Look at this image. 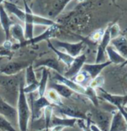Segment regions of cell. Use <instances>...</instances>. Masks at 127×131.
Listing matches in <instances>:
<instances>
[{
  "label": "cell",
  "mask_w": 127,
  "mask_h": 131,
  "mask_svg": "<svg viewBox=\"0 0 127 131\" xmlns=\"http://www.w3.org/2000/svg\"><path fill=\"white\" fill-rule=\"evenodd\" d=\"M111 2H112V4H117V1L116 0H111Z\"/></svg>",
  "instance_id": "38"
},
{
  "label": "cell",
  "mask_w": 127,
  "mask_h": 131,
  "mask_svg": "<svg viewBox=\"0 0 127 131\" xmlns=\"http://www.w3.org/2000/svg\"><path fill=\"white\" fill-rule=\"evenodd\" d=\"M86 58L87 57H86L85 54H80L79 56L74 57L72 63L64 73V77L70 79L74 78V77H76L82 70L84 64L86 63Z\"/></svg>",
  "instance_id": "9"
},
{
  "label": "cell",
  "mask_w": 127,
  "mask_h": 131,
  "mask_svg": "<svg viewBox=\"0 0 127 131\" xmlns=\"http://www.w3.org/2000/svg\"><path fill=\"white\" fill-rule=\"evenodd\" d=\"M77 119L76 118H67V117L57 116V115H52V121H51L50 128L55 126H58L62 128H73L77 123Z\"/></svg>",
  "instance_id": "16"
},
{
  "label": "cell",
  "mask_w": 127,
  "mask_h": 131,
  "mask_svg": "<svg viewBox=\"0 0 127 131\" xmlns=\"http://www.w3.org/2000/svg\"><path fill=\"white\" fill-rule=\"evenodd\" d=\"M109 29H110L111 37V39L116 38V37H119L121 35V30H120L119 25L117 23H114L111 25H109Z\"/></svg>",
  "instance_id": "30"
},
{
  "label": "cell",
  "mask_w": 127,
  "mask_h": 131,
  "mask_svg": "<svg viewBox=\"0 0 127 131\" xmlns=\"http://www.w3.org/2000/svg\"><path fill=\"white\" fill-rule=\"evenodd\" d=\"M31 62L21 61V62H9L5 65L3 66L0 70V72L4 75H15L21 72L23 70H25L30 64Z\"/></svg>",
  "instance_id": "10"
},
{
  "label": "cell",
  "mask_w": 127,
  "mask_h": 131,
  "mask_svg": "<svg viewBox=\"0 0 127 131\" xmlns=\"http://www.w3.org/2000/svg\"><path fill=\"white\" fill-rule=\"evenodd\" d=\"M119 110L120 112H121V114L123 115V116H124V120H125V122H126V124H127V113L124 111V110H123V108H119Z\"/></svg>",
  "instance_id": "34"
},
{
  "label": "cell",
  "mask_w": 127,
  "mask_h": 131,
  "mask_svg": "<svg viewBox=\"0 0 127 131\" xmlns=\"http://www.w3.org/2000/svg\"><path fill=\"white\" fill-rule=\"evenodd\" d=\"M0 115L5 117L11 123H17V108L0 96Z\"/></svg>",
  "instance_id": "11"
},
{
  "label": "cell",
  "mask_w": 127,
  "mask_h": 131,
  "mask_svg": "<svg viewBox=\"0 0 127 131\" xmlns=\"http://www.w3.org/2000/svg\"><path fill=\"white\" fill-rule=\"evenodd\" d=\"M104 30H105V29H100V30H96V31L92 32L91 35V39L94 42H100L102 37H103Z\"/></svg>",
  "instance_id": "33"
},
{
  "label": "cell",
  "mask_w": 127,
  "mask_h": 131,
  "mask_svg": "<svg viewBox=\"0 0 127 131\" xmlns=\"http://www.w3.org/2000/svg\"><path fill=\"white\" fill-rule=\"evenodd\" d=\"M53 110H57L59 115H61L63 117L67 118H76V119H86L87 115H85L83 112H81L79 110L66 107V106H52Z\"/></svg>",
  "instance_id": "13"
},
{
  "label": "cell",
  "mask_w": 127,
  "mask_h": 131,
  "mask_svg": "<svg viewBox=\"0 0 127 131\" xmlns=\"http://www.w3.org/2000/svg\"><path fill=\"white\" fill-rule=\"evenodd\" d=\"M4 1H6V0H0V5H1V4H3V3Z\"/></svg>",
  "instance_id": "39"
},
{
  "label": "cell",
  "mask_w": 127,
  "mask_h": 131,
  "mask_svg": "<svg viewBox=\"0 0 127 131\" xmlns=\"http://www.w3.org/2000/svg\"><path fill=\"white\" fill-rule=\"evenodd\" d=\"M47 43H48L49 48H50L51 50H52V51L55 53L56 56L57 57V58H58L59 61L61 62V63H63L64 65L65 66V67L67 68V69H68L69 67H70L71 64L72 63L73 60H74V57H72V56H70V55L67 54L66 52L61 51V50H58L57 48L55 47L54 45H53L51 40H48Z\"/></svg>",
  "instance_id": "18"
},
{
  "label": "cell",
  "mask_w": 127,
  "mask_h": 131,
  "mask_svg": "<svg viewBox=\"0 0 127 131\" xmlns=\"http://www.w3.org/2000/svg\"><path fill=\"white\" fill-rule=\"evenodd\" d=\"M72 0H48L46 6V14L47 18L52 19L57 17L64 10L65 6Z\"/></svg>",
  "instance_id": "6"
},
{
  "label": "cell",
  "mask_w": 127,
  "mask_h": 131,
  "mask_svg": "<svg viewBox=\"0 0 127 131\" xmlns=\"http://www.w3.org/2000/svg\"><path fill=\"white\" fill-rule=\"evenodd\" d=\"M79 2H84V1H86V0H77Z\"/></svg>",
  "instance_id": "40"
},
{
  "label": "cell",
  "mask_w": 127,
  "mask_h": 131,
  "mask_svg": "<svg viewBox=\"0 0 127 131\" xmlns=\"http://www.w3.org/2000/svg\"><path fill=\"white\" fill-rule=\"evenodd\" d=\"M109 131H127V124L123 115L119 110L111 117Z\"/></svg>",
  "instance_id": "15"
},
{
  "label": "cell",
  "mask_w": 127,
  "mask_h": 131,
  "mask_svg": "<svg viewBox=\"0 0 127 131\" xmlns=\"http://www.w3.org/2000/svg\"><path fill=\"white\" fill-rule=\"evenodd\" d=\"M44 96L47 98V100L50 102L52 106L63 105L61 102V97H60V95L57 94L54 90H52V89H50V90H46L45 94H44Z\"/></svg>",
  "instance_id": "25"
},
{
  "label": "cell",
  "mask_w": 127,
  "mask_h": 131,
  "mask_svg": "<svg viewBox=\"0 0 127 131\" xmlns=\"http://www.w3.org/2000/svg\"><path fill=\"white\" fill-rule=\"evenodd\" d=\"M33 94H29L31 95V112H32V121L34 120H38L41 118L42 115H43L44 110L47 106L52 105L50 102L48 101L45 96H38L37 98L33 97Z\"/></svg>",
  "instance_id": "3"
},
{
  "label": "cell",
  "mask_w": 127,
  "mask_h": 131,
  "mask_svg": "<svg viewBox=\"0 0 127 131\" xmlns=\"http://www.w3.org/2000/svg\"><path fill=\"white\" fill-rule=\"evenodd\" d=\"M39 131H45V129H42V130H39Z\"/></svg>",
  "instance_id": "41"
},
{
  "label": "cell",
  "mask_w": 127,
  "mask_h": 131,
  "mask_svg": "<svg viewBox=\"0 0 127 131\" xmlns=\"http://www.w3.org/2000/svg\"><path fill=\"white\" fill-rule=\"evenodd\" d=\"M84 95H86L90 101L94 104V106L96 107H99V96H97V91H96V89L91 87V86H85L84 87Z\"/></svg>",
  "instance_id": "27"
},
{
  "label": "cell",
  "mask_w": 127,
  "mask_h": 131,
  "mask_svg": "<svg viewBox=\"0 0 127 131\" xmlns=\"http://www.w3.org/2000/svg\"><path fill=\"white\" fill-rule=\"evenodd\" d=\"M10 35L15 40L18 42V43H22L25 41L24 38V28L18 24H14L12 25L10 30Z\"/></svg>",
  "instance_id": "24"
},
{
  "label": "cell",
  "mask_w": 127,
  "mask_h": 131,
  "mask_svg": "<svg viewBox=\"0 0 127 131\" xmlns=\"http://www.w3.org/2000/svg\"><path fill=\"white\" fill-rule=\"evenodd\" d=\"M0 24H1V27L3 29L4 34H5L6 40H10V30L11 27L12 25V23L11 21L10 17H9L8 12L5 10L3 4L0 5Z\"/></svg>",
  "instance_id": "17"
},
{
  "label": "cell",
  "mask_w": 127,
  "mask_h": 131,
  "mask_svg": "<svg viewBox=\"0 0 127 131\" xmlns=\"http://www.w3.org/2000/svg\"><path fill=\"white\" fill-rule=\"evenodd\" d=\"M104 78L103 75H97V77H95L94 79H91L90 83H89V86L91 87L94 88V89H97V88H100L102 87L104 83Z\"/></svg>",
  "instance_id": "31"
},
{
  "label": "cell",
  "mask_w": 127,
  "mask_h": 131,
  "mask_svg": "<svg viewBox=\"0 0 127 131\" xmlns=\"http://www.w3.org/2000/svg\"><path fill=\"white\" fill-rule=\"evenodd\" d=\"M56 48H60L64 50L70 56L76 57L81 54L82 50H84V41H80L77 43H69V42L64 41H54L52 43Z\"/></svg>",
  "instance_id": "5"
},
{
  "label": "cell",
  "mask_w": 127,
  "mask_h": 131,
  "mask_svg": "<svg viewBox=\"0 0 127 131\" xmlns=\"http://www.w3.org/2000/svg\"><path fill=\"white\" fill-rule=\"evenodd\" d=\"M111 117L112 115L104 110H95L93 111L92 119L94 121V124L97 125L102 131H109Z\"/></svg>",
  "instance_id": "8"
},
{
  "label": "cell",
  "mask_w": 127,
  "mask_h": 131,
  "mask_svg": "<svg viewBox=\"0 0 127 131\" xmlns=\"http://www.w3.org/2000/svg\"><path fill=\"white\" fill-rule=\"evenodd\" d=\"M24 83L21 81L19 84V91L17 101V124L20 131H28L29 121L32 117V112H31L30 104H29L27 96L24 92Z\"/></svg>",
  "instance_id": "1"
},
{
  "label": "cell",
  "mask_w": 127,
  "mask_h": 131,
  "mask_svg": "<svg viewBox=\"0 0 127 131\" xmlns=\"http://www.w3.org/2000/svg\"><path fill=\"white\" fill-rule=\"evenodd\" d=\"M32 22L33 24H37V25H43V26H52V25H54L57 23L52 19H50V18H47L45 17H43V16H39V15H37L35 13L32 14Z\"/></svg>",
  "instance_id": "26"
},
{
  "label": "cell",
  "mask_w": 127,
  "mask_h": 131,
  "mask_svg": "<svg viewBox=\"0 0 127 131\" xmlns=\"http://www.w3.org/2000/svg\"><path fill=\"white\" fill-rule=\"evenodd\" d=\"M39 82L37 81L35 70L33 68L32 63L25 69V85H30L32 83H38Z\"/></svg>",
  "instance_id": "28"
},
{
  "label": "cell",
  "mask_w": 127,
  "mask_h": 131,
  "mask_svg": "<svg viewBox=\"0 0 127 131\" xmlns=\"http://www.w3.org/2000/svg\"><path fill=\"white\" fill-rule=\"evenodd\" d=\"M106 55H107L109 61H110L111 63H114V64L123 63L124 64L126 61V59L124 58L121 54H119L111 45H109L108 47L106 48Z\"/></svg>",
  "instance_id": "21"
},
{
  "label": "cell",
  "mask_w": 127,
  "mask_h": 131,
  "mask_svg": "<svg viewBox=\"0 0 127 131\" xmlns=\"http://www.w3.org/2000/svg\"><path fill=\"white\" fill-rule=\"evenodd\" d=\"M49 70L47 68L44 67L42 70V75L38 83V89H37V94L38 96H44L47 90V84H48V79H49Z\"/></svg>",
  "instance_id": "23"
},
{
  "label": "cell",
  "mask_w": 127,
  "mask_h": 131,
  "mask_svg": "<svg viewBox=\"0 0 127 131\" xmlns=\"http://www.w3.org/2000/svg\"><path fill=\"white\" fill-rule=\"evenodd\" d=\"M91 130L92 131H102L100 128L97 127V125H95L94 123L92 124V122H91Z\"/></svg>",
  "instance_id": "35"
},
{
  "label": "cell",
  "mask_w": 127,
  "mask_h": 131,
  "mask_svg": "<svg viewBox=\"0 0 127 131\" xmlns=\"http://www.w3.org/2000/svg\"><path fill=\"white\" fill-rule=\"evenodd\" d=\"M111 46L117 50L119 54H121L124 58L127 59V38L123 35L116 38L111 39Z\"/></svg>",
  "instance_id": "19"
},
{
  "label": "cell",
  "mask_w": 127,
  "mask_h": 131,
  "mask_svg": "<svg viewBox=\"0 0 127 131\" xmlns=\"http://www.w3.org/2000/svg\"><path fill=\"white\" fill-rule=\"evenodd\" d=\"M123 110L127 113V105H126V106H124V107H123Z\"/></svg>",
  "instance_id": "37"
},
{
  "label": "cell",
  "mask_w": 127,
  "mask_h": 131,
  "mask_svg": "<svg viewBox=\"0 0 127 131\" xmlns=\"http://www.w3.org/2000/svg\"><path fill=\"white\" fill-rule=\"evenodd\" d=\"M58 24H56L54 25H52V26H49V27L46 29L45 31H44L42 34L38 35L37 37H34L31 40H25L24 43H17L16 45H13L12 48H15V49H17V48H22V47H24V46H27V45H32V44H36V43H38L42 41H48L50 40L51 38L55 37V34L56 32L58 30Z\"/></svg>",
  "instance_id": "4"
},
{
  "label": "cell",
  "mask_w": 127,
  "mask_h": 131,
  "mask_svg": "<svg viewBox=\"0 0 127 131\" xmlns=\"http://www.w3.org/2000/svg\"><path fill=\"white\" fill-rule=\"evenodd\" d=\"M0 130L2 131H17L13 125L5 117L0 115Z\"/></svg>",
  "instance_id": "29"
},
{
  "label": "cell",
  "mask_w": 127,
  "mask_h": 131,
  "mask_svg": "<svg viewBox=\"0 0 127 131\" xmlns=\"http://www.w3.org/2000/svg\"><path fill=\"white\" fill-rule=\"evenodd\" d=\"M51 89L54 90L60 95V97H64V98H70L73 94V91L70 90L67 86L57 83V82H54L51 84Z\"/></svg>",
  "instance_id": "22"
},
{
  "label": "cell",
  "mask_w": 127,
  "mask_h": 131,
  "mask_svg": "<svg viewBox=\"0 0 127 131\" xmlns=\"http://www.w3.org/2000/svg\"><path fill=\"white\" fill-rule=\"evenodd\" d=\"M97 96L101 99L113 105L116 108L119 110V108H123L127 105V95H119L111 94L104 90L102 87L96 89Z\"/></svg>",
  "instance_id": "2"
},
{
  "label": "cell",
  "mask_w": 127,
  "mask_h": 131,
  "mask_svg": "<svg viewBox=\"0 0 127 131\" xmlns=\"http://www.w3.org/2000/svg\"><path fill=\"white\" fill-rule=\"evenodd\" d=\"M33 64V68H40V67H45L50 70H54L55 72L59 73V74L64 75L63 73V69L64 66L62 65L61 62L58 59L55 58V57H48V58L44 59H40L37 60V62H35Z\"/></svg>",
  "instance_id": "7"
},
{
  "label": "cell",
  "mask_w": 127,
  "mask_h": 131,
  "mask_svg": "<svg viewBox=\"0 0 127 131\" xmlns=\"http://www.w3.org/2000/svg\"><path fill=\"white\" fill-rule=\"evenodd\" d=\"M110 64H111V63L109 61V60L106 62H104V63H85L84 64L82 70L85 72L86 74L90 77L91 79H94L95 77H97V75H99V74L102 72V70H103L104 69L108 67Z\"/></svg>",
  "instance_id": "14"
},
{
  "label": "cell",
  "mask_w": 127,
  "mask_h": 131,
  "mask_svg": "<svg viewBox=\"0 0 127 131\" xmlns=\"http://www.w3.org/2000/svg\"><path fill=\"white\" fill-rule=\"evenodd\" d=\"M53 80L55 82H57V83H60L64 85L67 86V87L72 90L73 92H77L79 93V94L84 95V87L81 86L80 84L77 83L73 79H70L65 77L64 75L59 74V73L55 72V74L53 75Z\"/></svg>",
  "instance_id": "12"
},
{
  "label": "cell",
  "mask_w": 127,
  "mask_h": 131,
  "mask_svg": "<svg viewBox=\"0 0 127 131\" xmlns=\"http://www.w3.org/2000/svg\"><path fill=\"white\" fill-rule=\"evenodd\" d=\"M87 77H89L84 71L81 70V71L76 75V77H74V79H75L74 81L77 83H79L81 86H83V83H84L85 81H87Z\"/></svg>",
  "instance_id": "32"
},
{
  "label": "cell",
  "mask_w": 127,
  "mask_h": 131,
  "mask_svg": "<svg viewBox=\"0 0 127 131\" xmlns=\"http://www.w3.org/2000/svg\"><path fill=\"white\" fill-rule=\"evenodd\" d=\"M24 2H25V3H27L28 4H29V3H30V2H32V0H23Z\"/></svg>",
  "instance_id": "36"
},
{
  "label": "cell",
  "mask_w": 127,
  "mask_h": 131,
  "mask_svg": "<svg viewBox=\"0 0 127 131\" xmlns=\"http://www.w3.org/2000/svg\"><path fill=\"white\" fill-rule=\"evenodd\" d=\"M3 5L8 13H11V14L16 16L20 21L24 23V20H25V12L24 10H21L14 3L10 1H4L3 3Z\"/></svg>",
  "instance_id": "20"
}]
</instances>
